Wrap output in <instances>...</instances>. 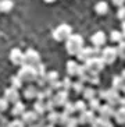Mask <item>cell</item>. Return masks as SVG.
<instances>
[{"label":"cell","instance_id":"1","mask_svg":"<svg viewBox=\"0 0 125 127\" xmlns=\"http://www.w3.org/2000/svg\"><path fill=\"white\" fill-rule=\"evenodd\" d=\"M83 48V39H82L81 35H75V34H71L70 36L67 38L65 41V49H67V53L71 55V56H75L81 49Z\"/></svg>","mask_w":125,"mask_h":127},{"label":"cell","instance_id":"2","mask_svg":"<svg viewBox=\"0 0 125 127\" xmlns=\"http://www.w3.org/2000/svg\"><path fill=\"white\" fill-rule=\"evenodd\" d=\"M17 75L20 77V80L22 82H35L38 78V71H36V67H33V66L22 64Z\"/></svg>","mask_w":125,"mask_h":127},{"label":"cell","instance_id":"3","mask_svg":"<svg viewBox=\"0 0 125 127\" xmlns=\"http://www.w3.org/2000/svg\"><path fill=\"white\" fill-rule=\"evenodd\" d=\"M83 66L86 67V70H88L92 75H99V73L103 70V67H104V62L102 60V57L95 56V57H90V59L86 60Z\"/></svg>","mask_w":125,"mask_h":127},{"label":"cell","instance_id":"4","mask_svg":"<svg viewBox=\"0 0 125 127\" xmlns=\"http://www.w3.org/2000/svg\"><path fill=\"white\" fill-rule=\"evenodd\" d=\"M99 98L100 99H104V101H107V103L113 105V106H115V105L118 103V99H120V91L114 90V88H110V90H102L99 91Z\"/></svg>","mask_w":125,"mask_h":127},{"label":"cell","instance_id":"5","mask_svg":"<svg viewBox=\"0 0 125 127\" xmlns=\"http://www.w3.org/2000/svg\"><path fill=\"white\" fill-rule=\"evenodd\" d=\"M72 34V28L67 24H61L53 31V38H54L57 42H62V41H67V38Z\"/></svg>","mask_w":125,"mask_h":127},{"label":"cell","instance_id":"6","mask_svg":"<svg viewBox=\"0 0 125 127\" xmlns=\"http://www.w3.org/2000/svg\"><path fill=\"white\" fill-rule=\"evenodd\" d=\"M99 49L100 48H97V46H95V48H85V46H83V48H82L81 50L75 55V56L78 57V60H79V62H83V63H85L88 59L97 56V55L100 53Z\"/></svg>","mask_w":125,"mask_h":127},{"label":"cell","instance_id":"7","mask_svg":"<svg viewBox=\"0 0 125 127\" xmlns=\"http://www.w3.org/2000/svg\"><path fill=\"white\" fill-rule=\"evenodd\" d=\"M39 63H41V55H39L36 50L28 49V50L24 53V64H28V66L36 67Z\"/></svg>","mask_w":125,"mask_h":127},{"label":"cell","instance_id":"8","mask_svg":"<svg viewBox=\"0 0 125 127\" xmlns=\"http://www.w3.org/2000/svg\"><path fill=\"white\" fill-rule=\"evenodd\" d=\"M117 57H118V55H117V49L115 48L108 46L104 50H102V60L104 62V64H113Z\"/></svg>","mask_w":125,"mask_h":127},{"label":"cell","instance_id":"9","mask_svg":"<svg viewBox=\"0 0 125 127\" xmlns=\"http://www.w3.org/2000/svg\"><path fill=\"white\" fill-rule=\"evenodd\" d=\"M53 101H54V103H56V108H57V106H59V108H62V106L68 102V91L59 90L54 95H53Z\"/></svg>","mask_w":125,"mask_h":127},{"label":"cell","instance_id":"10","mask_svg":"<svg viewBox=\"0 0 125 127\" xmlns=\"http://www.w3.org/2000/svg\"><path fill=\"white\" fill-rule=\"evenodd\" d=\"M95 119H96L95 112L90 110V109H89V110L86 109V110L79 113V116H78V123L79 124H92Z\"/></svg>","mask_w":125,"mask_h":127},{"label":"cell","instance_id":"11","mask_svg":"<svg viewBox=\"0 0 125 127\" xmlns=\"http://www.w3.org/2000/svg\"><path fill=\"white\" fill-rule=\"evenodd\" d=\"M39 117H41V116L38 115L35 110H25V112L21 115V120L26 124V126L33 124L35 122H38V119H39Z\"/></svg>","mask_w":125,"mask_h":127},{"label":"cell","instance_id":"12","mask_svg":"<svg viewBox=\"0 0 125 127\" xmlns=\"http://www.w3.org/2000/svg\"><path fill=\"white\" fill-rule=\"evenodd\" d=\"M4 98L8 101V103H15V102L20 101V92L17 88H14V87H10V88H7V90L4 91Z\"/></svg>","mask_w":125,"mask_h":127},{"label":"cell","instance_id":"13","mask_svg":"<svg viewBox=\"0 0 125 127\" xmlns=\"http://www.w3.org/2000/svg\"><path fill=\"white\" fill-rule=\"evenodd\" d=\"M10 60L15 66H22L24 64V53L20 50L18 48H14L10 52Z\"/></svg>","mask_w":125,"mask_h":127},{"label":"cell","instance_id":"14","mask_svg":"<svg viewBox=\"0 0 125 127\" xmlns=\"http://www.w3.org/2000/svg\"><path fill=\"white\" fill-rule=\"evenodd\" d=\"M114 106L110 103H106V105H100V109H99V113L102 117H104V119H110V117H113L114 116Z\"/></svg>","mask_w":125,"mask_h":127},{"label":"cell","instance_id":"15","mask_svg":"<svg viewBox=\"0 0 125 127\" xmlns=\"http://www.w3.org/2000/svg\"><path fill=\"white\" fill-rule=\"evenodd\" d=\"M92 43L95 46H97V48H100V46H103L104 43H106V35H104L103 31H97L96 34L92 35Z\"/></svg>","mask_w":125,"mask_h":127},{"label":"cell","instance_id":"16","mask_svg":"<svg viewBox=\"0 0 125 127\" xmlns=\"http://www.w3.org/2000/svg\"><path fill=\"white\" fill-rule=\"evenodd\" d=\"M38 92H39V87L31 84V85H28L25 88V91H24V96H25L26 99H33V98H36Z\"/></svg>","mask_w":125,"mask_h":127},{"label":"cell","instance_id":"17","mask_svg":"<svg viewBox=\"0 0 125 127\" xmlns=\"http://www.w3.org/2000/svg\"><path fill=\"white\" fill-rule=\"evenodd\" d=\"M13 105H14V106H13V109H11V115L14 116V117H20L22 113L25 112V105L22 103L21 101L15 102V103H13Z\"/></svg>","mask_w":125,"mask_h":127},{"label":"cell","instance_id":"18","mask_svg":"<svg viewBox=\"0 0 125 127\" xmlns=\"http://www.w3.org/2000/svg\"><path fill=\"white\" fill-rule=\"evenodd\" d=\"M77 75H78V78L81 80L82 82H89V78H90V75H92V74L86 70V67H85V66H79Z\"/></svg>","mask_w":125,"mask_h":127},{"label":"cell","instance_id":"19","mask_svg":"<svg viewBox=\"0 0 125 127\" xmlns=\"http://www.w3.org/2000/svg\"><path fill=\"white\" fill-rule=\"evenodd\" d=\"M65 68H67L68 75L72 77V75H77L78 68H79V64H78L77 62H74V60H68V62H67V67Z\"/></svg>","mask_w":125,"mask_h":127},{"label":"cell","instance_id":"20","mask_svg":"<svg viewBox=\"0 0 125 127\" xmlns=\"http://www.w3.org/2000/svg\"><path fill=\"white\" fill-rule=\"evenodd\" d=\"M92 127H113L111 122L108 119H104V117H96L92 123Z\"/></svg>","mask_w":125,"mask_h":127},{"label":"cell","instance_id":"21","mask_svg":"<svg viewBox=\"0 0 125 127\" xmlns=\"http://www.w3.org/2000/svg\"><path fill=\"white\" fill-rule=\"evenodd\" d=\"M114 117H115V122L118 124H125V108L120 106L114 112Z\"/></svg>","mask_w":125,"mask_h":127},{"label":"cell","instance_id":"22","mask_svg":"<svg viewBox=\"0 0 125 127\" xmlns=\"http://www.w3.org/2000/svg\"><path fill=\"white\" fill-rule=\"evenodd\" d=\"M33 110H35L39 116H43L44 112H46L44 101H42V99H36V102H35V105H33Z\"/></svg>","mask_w":125,"mask_h":127},{"label":"cell","instance_id":"23","mask_svg":"<svg viewBox=\"0 0 125 127\" xmlns=\"http://www.w3.org/2000/svg\"><path fill=\"white\" fill-rule=\"evenodd\" d=\"M14 3L13 0H0V13H8L11 11Z\"/></svg>","mask_w":125,"mask_h":127},{"label":"cell","instance_id":"24","mask_svg":"<svg viewBox=\"0 0 125 127\" xmlns=\"http://www.w3.org/2000/svg\"><path fill=\"white\" fill-rule=\"evenodd\" d=\"M125 82L124 80L121 78V75H115L114 78H113V88L117 91H122V88H124Z\"/></svg>","mask_w":125,"mask_h":127},{"label":"cell","instance_id":"25","mask_svg":"<svg viewBox=\"0 0 125 127\" xmlns=\"http://www.w3.org/2000/svg\"><path fill=\"white\" fill-rule=\"evenodd\" d=\"M83 99L85 101H90V99H93V98H96V91L93 90L92 87H88V88H86V87H85V90H83Z\"/></svg>","mask_w":125,"mask_h":127},{"label":"cell","instance_id":"26","mask_svg":"<svg viewBox=\"0 0 125 127\" xmlns=\"http://www.w3.org/2000/svg\"><path fill=\"white\" fill-rule=\"evenodd\" d=\"M95 10H96L97 14L103 15V14H106V13L108 11V6H107L106 1H99V3L95 6Z\"/></svg>","mask_w":125,"mask_h":127},{"label":"cell","instance_id":"27","mask_svg":"<svg viewBox=\"0 0 125 127\" xmlns=\"http://www.w3.org/2000/svg\"><path fill=\"white\" fill-rule=\"evenodd\" d=\"M59 116H60V113L59 112H56V109L54 110H52V112H49V115H47V122L49 123H52V124H57L59 123Z\"/></svg>","mask_w":125,"mask_h":127},{"label":"cell","instance_id":"28","mask_svg":"<svg viewBox=\"0 0 125 127\" xmlns=\"http://www.w3.org/2000/svg\"><path fill=\"white\" fill-rule=\"evenodd\" d=\"M72 90L75 91L77 94H82V92H83V90H85V82H82L81 80L72 82Z\"/></svg>","mask_w":125,"mask_h":127},{"label":"cell","instance_id":"29","mask_svg":"<svg viewBox=\"0 0 125 127\" xmlns=\"http://www.w3.org/2000/svg\"><path fill=\"white\" fill-rule=\"evenodd\" d=\"M115 49H117V55H118V57H121L122 60H125V41L118 42V46H117Z\"/></svg>","mask_w":125,"mask_h":127},{"label":"cell","instance_id":"30","mask_svg":"<svg viewBox=\"0 0 125 127\" xmlns=\"http://www.w3.org/2000/svg\"><path fill=\"white\" fill-rule=\"evenodd\" d=\"M89 109L90 110H93V112H99V109H100V99L99 98H93V99H90L89 101Z\"/></svg>","mask_w":125,"mask_h":127},{"label":"cell","instance_id":"31","mask_svg":"<svg viewBox=\"0 0 125 127\" xmlns=\"http://www.w3.org/2000/svg\"><path fill=\"white\" fill-rule=\"evenodd\" d=\"M46 81H47V84H50V82L56 81V80H59V73L57 71H49V73H46Z\"/></svg>","mask_w":125,"mask_h":127},{"label":"cell","instance_id":"32","mask_svg":"<svg viewBox=\"0 0 125 127\" xmlns=\"http://www.w3.org/2000/svg\"><path fill=\"white\" fill-rule=\"evenodd\" d=\"M110 39L113 42H121L122 41V32H120V31H111Z\"/></svg>","mask_w":125,"mask_h":127},{"label":"cell","instance_id":"33","mask_svg":"<svg viewBox=\"0 0 125 127\" xmlns=\"http://www.w3.org/2000/svg\"><path fill=\"white\" fill-rule=\"evenodd\" d=\"M62 109H64L62 112H65L67 115H70V116L75 112V106H74V103H71V102H67V103L62 106Z\"/></svg>","mask_w":125,"mask_h":127},{"label":"cell","instance_id":"34","mask_svg":"<svg viewBox=\"0 0 125 127\" xmlns=\"http://www.w3.org/2000/svg\"><path fill=\"white\" fill-rule=\"evenodd\" d=\"M74 106H75V112H83V110H86V103H85V101H77L75 103H74Z\"/></svg>","mask_w":125,"mask_h":127},{"label":"cell","instance_id":"35","mask_svg":"<svg viewBox=\"0 0 125 127\" xmlns=\"http://www.w3.org/2000/svg\"><path fill=\"white\" fill-rule=\"evenodd\" d=\"M11 87H14L17 90H20L22 87V81L20 80L18 75H14V77H11Z\"/></svg>","mask_w":125,"mask_h":127},{"label":"cell","instance_id":"36","mask_svg":"<svg viewBox=\"0 0 125 127\" xmlns=\"http://www.w3.org/2000/svg\"><path fill=\"white\" fill-rule=\"evenodd\" d=\"M44 106H46V112H52V110H54L56 103H54V101H53V98L46 99V101H44Z\"/></svg>","mask_w":125,"mask_h":127},{"label":"cell","instance_id":"37","mask_svg":"<svg viewBox=\"0 0 125 127\" xmlns=\"http://www.w3.org/2000/svg\"><path fill=\"white\" fill-rule=\"evenodd\" d=\"M68 119H70V115H67L65 112L60 113V116H59V123H57V124H60V126H65L67 122H68Z\"/></svg>","mask_w":125,"mask_h":127},{"label":"cell","instance_id":"38","mask_svg":"<svg viewBox=\"0 0 125 127\" xmlns=\"http://www.w3.org/2000/svg\"><path fill=\"white\" fill-rule=\"evenodd\" d=\"M6 127H26V124L22 122V120H18V119H15L13 120V122H8L7 126Z\"/></svg>","mask_w":125,"mask_h":127},{"label":"cell","instance_id":"39","mask_svg":"<svg viewBox=\"0 0 125 127\" xmlns=\"http://www.w3.org/2000/svg\"><path fill=\"white\" fill-rule=\"evenodd\" d=\"M62 90H65V91H70L71 88H72V81H71V78H70V75L68 77H65V78L62 80Z\"/></svg>","mask_w":125,"mask_h":127},{"label":"cell","instance_id":"40","mask_svg":"<svg viewBox=\"0 0 125 127\" xmlns=\"http://www.w3.org/2000/svg\"><path fill=\"white\" fill-rule=\"evenodd\" d=\"M36 71H38V77H44L46 75V67H44V64H42V63L38 64Z\"/></svg>","mask_w":125,"mask_h":127},{"label":"cell","instance_id":"41","mask_svg":"<svg viewBox=\"0 0 125 127\" xmlns=\"http://www.w3.org/2000/svg\"><path fill=\"white\" fill-rule=\"evenodd\" d=\"M8 108V101L6 99V98H0V113L1 112H6Z\"/></svg>","mask_w":125,"mask_h":127},{"label":"cell","instance_id":"42","mask_svg":"<svg viewBox=\"0 0 125 127\" xmlns=\"http://www.w3.org/2000/svg\"><path fill=\"white\" fill-rule=\"evenodd\" d=\"M78 117H71L70 116V119H68V122H67V124L64 127H78Z\"/></svg>","mask_w":125,"mask_h":127},{"label":"cell","instance_id":"43","mask_svg":"<svg viewBox=\"0 0 125 127\" xmlns=\"http://www.w3.org/2000/svg\"><path fill=\"white\" fill-rule=\"evenodd\" d=\"M49 87H52L53 90L59 91V90H62V82H61V81H59V80H56V81L50 82V84H49Z\"/></svg>","mask_w":125,"mask_h":127},{"label":"cell","instance_id":"44","mask_svg":"<svg viewBox=\"0 0 125 127\" xmlns=\"http://www.w3.org/2000/svg\"><path fill=\"white\" fill-rule=\"evenodd\" d=\"M43 126H44V119L41 116V117L38 119V122H35L33 124H29L28 127H43Z\"/></svg>","mask_w":125,"mask_h":127},{"label":"cell","instance_id":"45","mask_svg":"<svg viewBox=\"0 0 125 127\" xmlns=\"http://www.w3.org/2000/svg\"><path fill=\"white\" fill-rule=\"evenodd\" d=\"M89 84H92V85H99V84H100L99 75H90V78H89Z\"/></svg>","mask_w":125,"mask_h":127},{"label":"cell","instance_id":"46","mask_svg":"<svg viewBox=\"0 0 125 127\" xmlns=\"http://www.w3.org/2000/svg\"><path fill=\"white\" fill-rule=\"evenodd\" d=\"M117 17H118V18H120V20H121V21H122V20L125 18V7H122V6H121V7L118 8Z\"/></svg>","mask_w":125,"mask_h":127},{"label":"cell","instance_id":"47","mask_svg":"<svg viewBox=\"0 0 125 127\" xmlns=\"http://www.w3.org/2000/svg\"><path fill=\"white\" fill-rule=\"evenodd\" d=\"M120 106H122V108H125V96H120V99H118V103Z\"/></svg>","mask_w":125,"mask_h":127},{"label":"cell","instance_id":"48","mask_svg":"<svg viewBox=\"0 0 125 127\" xmlns=\"http://www.w3.org/2000/svg\"><path fill=\"white\" fill-rule=\"evenodd\" d=\"M111 1H113V3L115 4V6H118V7H121L122 4H124V1H125V0H111Z\"/></svg>","mask_w":125,"mask_h":127},{"label":"cell","instance_id":"49","mask_svg":"<svg viewBox=\"0 0 125 127\" xmlns=\"http://www.w3.org/2000/svg\"><path fill=\"white\" fill-rule=\"evenodd\" d=\"M120 75H121V78L124 80V82H125V70H122V71H121V74H120Z\"/></svg>","mask_w":125,"mask_h":127},{"label":"cell","instance_id":"50","mask_svg":"<svg viewBox=\"0 0 125 127\" xmlns=\"http://www.w3.org/2000/svg\"><path fill=\"white\" fill-rule=\"evenodd\" d=\"M43 1H46V3H53V1H56V0H43Z\"/></svg>","mask_w":125,"mask_h":127},{"label":"cell","instance_id":"51","mask_svg":"<svg viewBox=\"0 0 125 127\" xmlns=\"http://www.w3.org/2000/svg\"><path fill=\"white\" fill-rule=\"evenodd\" d=\"M122 30H125V18L122 20Z\"/></svg>","mask_w":125,"mask_h":127},{"label":"cell","instance_id":"52","mask_svg":"<svg viewBox=\"0 0 125 127\" xmlns=\"http://www.w3.org/2000/svg\"><path fill=\"white\" fill-rule=\"evenodd\" d=\"M122 39H125V30H122Z\"/></svg>","mask_w":125,"mask_h":127},{"label":"cell","instance_id":"53","mask_svg":"<svg viewBox=\"0 0 125 127\" xmlns=\"http://www.w3.org/2000/svg\"><path fill=\"white\" fill-rule=\"evenodd\" d=\"M122 92H124V95H125V85H124V88H122Z\"/></svg>","mask_w":125,"mask_h":127},{"label":"cell","instance_id":"54","mask_svg":"<svg viewBox=\"0 0 125 127\" xmlns=\"http://www.w3.org/2000/svg\"><path fill=\"white\" fill-rule=\"evenodd\" d=\"M0 119H1V117H0Z\"/></svg>","mask_w":125,"mask_h":127}]
</instances>
